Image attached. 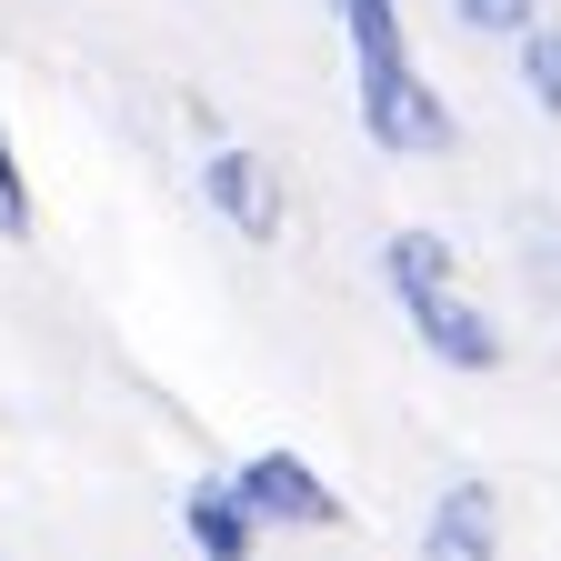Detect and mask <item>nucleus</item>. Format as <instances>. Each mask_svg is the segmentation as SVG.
<instances>
[{
  "label": "nucleus",
  "mask_w": 561,
  "mask_h": 561,
  "mask_svg": "<svg viewBox=\"0 0 561 561\" xmlns=\"http://www.w3.org/2000/svg\"><path fill=\"white\" fill-rule=\"evenodd\" d=\"M522 91H531V111L561 121V21H531L522 31Z\"/></svg>",
  "instance_id": "1a4fd4ad"
},
{
  "label": "nucleus",
  "mask_w": 561,
  "mask_h": 561,
  "mask_svg": "<svg viewBox=\"0 0 561 561\" xmlns=\"http://www.w3.org/2000/svg\"><path fill=\"white\" fill-rule=\"evenodd\" d=\"M522 280H531V301H551L561 311V201H531L522 210Z\"/></svg>",
  "instance_id": "0eeeda50"
},
{
  "label": "nucleus",
  "mask_w": 561,
  "mask_h": 561,
  "mask_svg": "<svg viewBox=\"0 0 561 561\" xmlns=\"http://www.w3.org/2000/svg\"><path fill=\"white\" fill-rule=\"evenodd\" d=\"M381 280H391V291H432V280H451V241L442 231H391L381 241Z\"/></svg>",
  "instance_id": "6e6552de"
},
{
  "label": "nucleus",
  "mask_w": 561,
  "mask_h": 561,
  "mask_svg": "<svg viewBox=\"0 0 561 561\" xmlns=\"http://www.w3.org/2000/svg\"><path fill=\"white\" fill-rule=\"evenodd\" d=\"M491 531H502V522H491V481H451L432 502V522H421V551H432V561H481Z\"/></svg>",
  "instance_id": "423d86ee"
},
{
  "label": "nucleus",
  "mask_w": 561,
  "mask_h": 561,
  "mask_svg": "<svg viewBox=\"0 0 561 561\" xmlns=\"http://www.w3.org/2000/svg\"><path fill=\"white\" fill-rule=\"evenodd\" d=\"M0 231H31V181H21V161H11V130H0Z\"/></svg>",
  "instance_id": "9b49d317"
},
{
  "label": "nucleus",
  "mask_w": 561,
  "mask_h": 561,
  "mask_svg": "<svg viewBox=\"0 0 561 561\" xmlns=\"http://www.w3.org/2000/svg\"><path fill=\"white\" fill-rule=\"evenodd\" d=\"M201 201L221 210V221H231L241 241H271V231H280V191H271V161H261V151H241V140H221V151L201 161Z\"/></svg>",
  "instance_id": "20e7f679"
},
{
  "label": "nucleus",
  "mask_w": 561,
  "mask_h": 561,
  "mask_svg": "<svg viewBox=\"0 0 561 561\" xmlns=\"http://www.w3.org/2000/svg\"><path fill=\"white\" fill-rule=\"evenodd\" d=\"M401 311H411V341L432 351L442 371H502V321H491L481 301H461L451 280H432V291H401Z\"/></svg>",
  "instance_id": "f03ea898"
},
{
  "label": "nucleus",
  "mask_w": 561,
  "mask_h": 561,
  "mask_svg": "<svg viewBox=\"0 0 561 561\" xmlns=\"http://www.w3.org/2000/svg\"><path fill=\"white\" fill-rule=\"evenodd\" d=\"M341 31H351V81H362V130L371 151H401V161H432L461 140L451 101L421 81V60L401 41V0H341Z\"/></svg>",
  "instance_id": "f257e3e1"
},
{
  "label": "nucleus",
  "mask_w": 561,
  "mask_h": 561,
  "mask_svg": "<svg viewBox=\"0 0 561 561\" xmlns=\"http://www.w3.org/2000/svg\"><path fill=\"white\" fill-rule=\"evenodd\" d=\"M461 21H471V31H502V41H522V31L541 21V0H461Z\"/></svg>",
  "instance_id": "9d476101"
},
{
  "label": "nucleus",
  "mask_w": 561,
  "mask_h": 561,
  "mask_svg": "<svg viewBox=\"0 0 561 561\" xmlns=\"http://www.w3.org/2000/svg\"><path fill=\"white\" fill-rule=\"evenodd\" d=\"M231 481L251 491V512H261L271 531H331V522H341V491H331L301 451H251Z\"/></svg>",
  "instance_id": "7ed1b4c3"
},
{
  "label": "nucleus",
  "mask_w": 561,
  "mask_h": 561,
  "mask_svg": "<svg viewBox=\"0 0 561 561\" xmlns=\"http://www.w3.org/2000/svg\"><path fill=\"white\" fill-rule=\"evenodd\" d=\"M181 531H191L210 561H251L271 522L251 512V491H241V481H191V502H181Z\"/></svg>",
  "instance_id": "39448f33"
}]
</instances>
